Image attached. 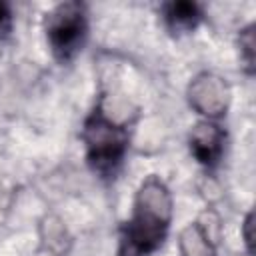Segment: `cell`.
<instances>
[{
    "instance_id": "1",
    "label": "cell",
    "mask_w": 256,
    "mask_h": 256,
    "mask_svg": "<svg viewBox=\"0 0 256 256\" xmlns=\"http://www.w3.org/2000/svg\"><path fill=\"white\" fill-rule=\"evenodd\" d=\"M170 206V194L156 176L142 182L132 218L122 230L118 256H150L166 236L172 216Z\"/></svg>"
},
{
    "instance_id": "2",
    "label": "cell",
    "mask_w": 256,
    "mask_h": 256,
    "mask_svg": "<svg viewBox=\"0 0 256 256\" xmlns=\"http://www.w3.org/2000/svg\"><path fill=\"white\" fill-rule=\"evenodd\" d=\"M82 140L86 144V156L90 166L102 176L114 174V170L120 166L126 154L128 132L122 126H116L112 120H108L100 104L86 118Z\"/></svg>"
},
{
    "instance_id": "3",
    "label": "cell",
    "mask_w": 256,
    "mask_h": 256,
    "mask_svg": "<svg viewBox=\"0 0 256 256\" xmlns=\"http://www.w3.org/2000/svg\"><path fill=\"white\" fill-rule=\"evenodd\" d=\"M44 26H46V40L58 60L66 62L78 50H82L88 26H86V12L80 2L58 4L46 14Z\"/></svg>"
},
{
    "instance_id": "4",
    "label": "cell",
    "mask_w": 256,
    "mask_h": 256,
    "mask_svg": "<svg viewBox=\"0 0 256 256\" xmlns=\"http://www.w3.org/2000/svg\"><path fill=\"white\" fill-rule=\"evenodd\" d=\"M190 150L198 162L212 166L220 160L224 150V130L210 122H200L190 134Z\"/></svg>"
},
{
    "instance_id": "5",
    "label": "cell",
    "mask_w": 256,
    "mask_h": 256,
    "mask_svg": "<svg viewBox=\"0 0 256 256\" xmlns=\"http://www.w3.org/2000/svg\"><path fill=\"white\" fill-rule=\"evenodd\" d=\"M162 14H164V22H166L168 30L174 32V34L194 30L196 24L202 18V12H200L198 4L196 2H186V0L166 4Z\"/></svg>"
},
{
    "instance_id": "6",
    "label": "cell",
    "mask_w": 256,
    "mask_h": 256,
    "mask_svg": "<svg viewBox=\"0 0 256 256\" xmlns=\"http://www.w3.org/2000/svg\"><path fill=\"white\" fill-rule=\"evenodd\" d=\"M10 28V10L4 2H0V34L8 32Z\"/></svg>"
}]
</instances>
